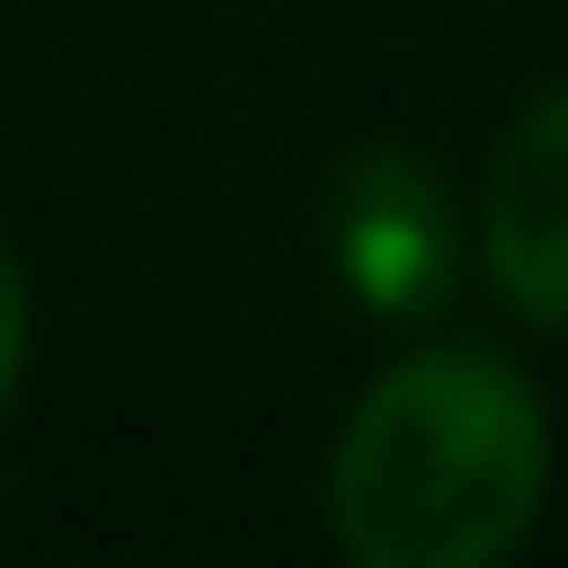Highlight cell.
<instances>
[{
    "mask_svg": "<svg viewBox=\"0 0 568 568\" xmlns=\"http://www.w3.org/2000/svg\"><path fill=\"white\" fill-rule=\"evenodd\" d=\"M540 388L484 342L398 361L332 455V530L361 568H484L540 521Z\"/></svg>",
    "mask_w": 568,
    "mask_h": 568,
    "instance_id": "6da1fadb",
    "label": "cell"
},
{
    "mask_svg": "<svg viewBox=\"0 0 568 568\" xmlns=\"http://www.w3.org/2000/svg\"><path fill=\"white\" fill-rule=\"evenodd\" d=\"M323 237L342 265L351 304L369 323H426V313L455 304L465 284V219H455V190L436 181V162L379 142V152H351L342 181L323 200Z\"/></svg>",
    "mask_w": 568,
    "mask_h": 568,
    "instance_id": "7a4b0ae2",
    "label": "cell"
},
{
    "mask_svg": "<svg viewBox=\"0 0 568 568\" xmlns=\"http://www.w3.org/2000/svg\"><path fill=\"white\" fill-rule=\"evenodd\" d=\"M484 275L521 323L568 332V85H549L484 181Z\"/></svg>",
    "mask_w": 568,
    "mask_h": 568,
    "instance_id": "3957f363",
    "label": "cell"
},
{
    "mask_svg": "<svg viewBox=\"0 0 568 568\" xmlns=\"http://www.w3.org/2000/svg\"><path fill=\"white\" fill-rule=\"evenodd\" d=\"M20 369H29V284L10 265V246H0V417L20 398Z\"/></svg>",
    "mask_w": 568,
    "mask_h": 568,
    "instance_id": "277c9868",
    "label": "cell"
}]
</instances>
